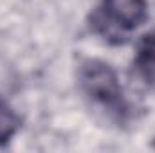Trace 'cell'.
<instances>
[{
  "mask_svg": "<svg viewBox=\"0 0 155 153\" xmlns=\"http://www.w3.org/2000/svg\"><path fill=\"white\" fill-rule=\"evenodd\" d=\"M78 85L87 101L101 110L110 121L124 124L132 119V105L124 94V88L117 72L107 63L96 58L81 61L78 69Z\"/></svg>",
  "mask_w": 155,
  "mask_h": 153,
  "instance_id": "6da1fadb",
  "label": "cell"
},
{
  "mask_svg": "<svg viewBox=\"0 0 155 153\" xmlns=\"http://www.w3.org/2000/svg\"><path fill=\"white\" fill-rule=\"evenodd\" d=\"M148 18L146 0H99L90 15L88 27L103 41L121 45Z\"/></svg>",
  "mask_w": 155,
  "mask_h": 153,
  "instance_id": "7a4b0ae2",
  "label": "cell"
},
{
  "mask_svg": "<svg viewBox=\"0 0 155 153\" xmlns=\"http://www.w3.org/2000/svg\"><path fill=\"white\" fill-rule=\"evenodd\" d=\"M134 70L146 86H155V31L146 33L139 40L134 56Z\"/></svg>",
  "mask_w": 155,
  "mask_h": 153,
  "instance_id": "3957f363",
  "label": "cell"
},
{
  "mask_svg": "<svg viewBox=\"0 0 155 153\" xmlns=\"http://www.w3.org/2000/svg\"><path fill=\"white\" fill-rule=\"evenodd\" d=\"M22 126V117L9 105L7 99L0 96V148L11 142Z\"/></svg>",
  "mask_w": 155,
  "mask_h": 153,
  "instance_id": "277c9868",
  "label": "cell"
}]
</instances>
